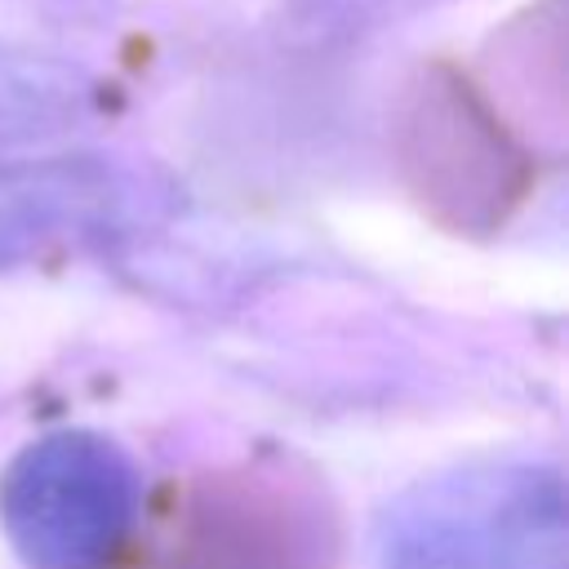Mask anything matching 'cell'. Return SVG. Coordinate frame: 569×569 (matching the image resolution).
<instances>
[{
    "mask_svg": "<svg viewBox=\"0 0 569 569\" xmlns=\"http://www.w3.org/2000/svg\"><path fill=\"white\" fill-rule=\"evenodd\" d=\"M373 569H565V476L471 462L409 485L373 525Z\"/></svg>",
    "mask_w": 569,
    "mask_h": 569,
    "instance_id": "1",
    "label": "cell"
},
{
    "mask_svg": "<svg viewBox=\"0 0 569 569\" xmlns=\"http://www.w3.org/2000/svg\"><path fill=\"white\" fill-rule=\"evenodd\" d=\"M169 204L173 191L151 169L116 156H0V271L129 240Z\"/></svg>",
    "mask_w": 569,
    "mask_h": 569,
    "instance_id": "3",
    "label": "cell"
},
{
    "mask_svg": "<svg viewBox=\"0 0 569 569\" xmlns=\"http://www.w3.org/2000/svg\"><path fill=\"white\" fill-rule=\"evenodd\" d=\"M338 516L325 493L280 467L200 480L173 516L169 569H333Z\"/></svg>",
    "mask_w": 569,
    "mask_h": 569,
    "instance_id": "4",
    "label": "cell"
},
{
    "mask_svg": "<svg viewBox=\"0 0 569 569\" xmlns=\"http://www.w3.org/2000/svg\"><path fill=\"white\" fill-rule=\"evenodd\" d=\"M138 511L129 453L93 431L40 436L0 471V525L27 569H111Z\"/></svg>",
    "mask_w": 569,
    "mask_h": 569,
    "instance_id": "2",
    "label": "cell"
},
{
    "mask_svg": "<svg viewBox=\"0 0 569 569\" xmlns=\"http://www.w3.org/2000/svg\"><path fill=\"white\" fill-rule=\"evenodd\" d=\"M93 93L98 84L80 67L0 40V142L76 129L93 111Z\"/></svg>",
    "mask_w": 569,
    "mask_h": 569,
    "instance_id": "5",
    "label": "cell"
}]
</instances>
